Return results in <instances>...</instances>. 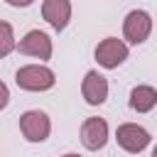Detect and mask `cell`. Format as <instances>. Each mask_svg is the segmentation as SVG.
I'll return each mask as SVG.
<instances>
[{
  "instance_id": "obj_4",
  "label": "cell",
  "mask_w": 157,
  "mask_h": 157,
  "mask_svg": "<svg viewBox=\"0 0 157 157\" xmlns=\"http://www.w3.org/2000/svg\"><path fill=\"white\" fill-rule=\"evenodd\" d=\"M125 59H128V47L115 37H108L96 47V61L103 69H118Z\"/></svg>"
},
{
  "instance_id": "obj_14",
  "label": "cell",
  "mask_w": 157,
  "mask_h": 157,
  "mask_svg": "<svg viewBox=\"0 0 157 157\" xmlns=\"http://www.w3.org/2000/svg\"><path fill=\"white\" fill-rule=\"evenodd\" d=\"M64 157H81V155H74V152H69V155H64Z\"/></svg>"
},
{
  "instance_id": "obj_8",
  "label": "cell",
  "mask_w": 157,
  "mask_h": 157,
  "mask_svg": "<svg viewBox=\"0 0 157 157\" xmlns=\"http://www.w3.org/2000/svg\"><path fill=\"white\" fill-rule=\"evenodd\" d=\"M81 93H83L88 105H101L108 98V81H105V76H101L98 71H88L83 76Z\"/></svg>"
},
{
  "instance_id": "obj_12",
  "label": "cell",
  "mask_w": 157,
  "mask_h": 157,
  "mask_svg": "<svg viewBox=\"0 0 157 157\" xmlns=\"http://www.w3.org/2000/svg\"><path fill=\"white\" fill-rule=\"evenodd\" d=\"M7 103H10V91H7V86L0 81V110H2Z\"/></svg>"
},
{
  "instance_id": "obj_6",
  "label": "cell",
  "mask_w": 157,
  "mask_h": 157,
  "mask_svg": "<svg viewBox=\"0 0 157 157\" xmlns=\"http://www.w3.org/2000/svg\"><path fill=\"white\" fill-rule=\"evenodd\" d=\"M81 142L86 150H101L108 142V123L103 118H86L81 125Z\"/></svg>"
},
{
  "instance_id": "obj_1",
  "label": "cell",
  "mask_w": 157,
  "mask_h": 157,
  "mask_svg": "<svg viewBox=\"0 0 157 157\" xmlns=\"http://www.w3.org/2000/svg\"><path fill=\"white\" fill-rule=\"evenodd\" d=\"M15 81L20 88L25 91H47L56 83L54 78V71L47 69V66H39V64H29V66H22L17 74H15Z\"/></svg>"
},
{
  "instance_id": "obj_11",
  "label": "cell",
  "mask_w": 157,
  "mask_h": 157,
  "mask_svg": "<svg viewBox=\"0 0 157 157\" xmlns=\"http://www.w3.org/2000/svg\"><path fill=\"white\" fill-rule=\"evenodd\" d=\"M15 34H12V27L7 22H0V59L7 56L12 49H15Z\"/></svg>"
},
{
  "instance_id": "obj_2",
  "label": "cell",
  "mask_w": 157,
  "mask_h": 157,
  "mask_svg": "<svg viewBox=\"0 0 157 157\" xmlns=\"http://www.w3.org/2000/svg\"><path fill=\"white\" fill-rule=\"evenodd\" d=\"M152 32V17L145 10H130L123 22V34L130 44H142Z\"/></svg>"
},
{
  "instance_id": "obj_13",
  "label": "cell",
  "mask_w": 157,
  "mask_h": 157,
  "mask_svg": "<svg viewBox=\"0 0 157 157\" xmlns=\"http://www.w3.org/2000/svg\"><path fill=\"white\" fill-rule=\"evenodd\" d=\"M7 5H12V7H27V5H32L34 0H5Z\"/></svg>"
},
{
  "instance_id": "obj_10",
  "label": "cell",
  "mask_w": 157,
  "mask_h": 157,
  "mask_svg": "<svg viewBox=\"0 0 157 157\" xmlns=\"http://www.w3.org/2000/svg\"><path fill=\"white\" fill-rule=\"evenodd\" d=\"M157 103V91L152 86H135L130 91V108L137 113H147L152 110Z\"/></svg>"
},
{
  "instance_id": "obj_15",
  "label": "cell",
  "mask_w": 157,
  "mask_h": 157,
  "mask_svg": "<svg viewBox=\"0 0 157 157\" xmlns=\"http://www.w3.org/2000/svg\"><path fill=\"white\" fill-rule=\"evenodd\" d=\"M152 157H157V147H155V150H152Z\"/></svg>"
},
{
  "instance_id": "obj_3",
  "label": "cell",
  "mask_w": 157,
  "mask_h": 157,
  "mask_svg": "<svg viewBox=\"0 0 157 157\" xmlns=\"http://www.w3.org/2000/svg\"><path fill=\"white\" fill-rule=\"evenodd\" d=\"M20 130H22V135L29 142H42V140L49 137L52 123H49L47 113H42V110H27V113L20 115Z\"/></svg>"
},
{
  "instance_id": "obj_5",
  "label": "cell",
  "mask_w": 157,
  "mask_h": 157,
  "mask_svg": "<svg viewBox=\"0 0 157 157\" xmlns=\"http://www.w3.org/2000/svg\"><path fill=\"white\" fill-rule=\"evenodd\" d=\"M115 137H118V145L123 150H128V152H140V150H145L150 145V132L145 128L135 125V123H123L118 128Z\"/></svg>"
},
{
  "instance_id": "obj_7",
  "label": "cell",
  "mask_w": 157,
  "mask_h": 157,
  "mask_svg": "<svg viewBox=\"0 0 157 157\" xmlns=\"http://www.w3.org/2000/svg\"><path fill=\"white\" fill-rule=\"evenodd\" d=\"M17 49H20L22 54H27V56L49 59V56H52V39H49L44 32H39V29H32V32H27V34L20 39Z\"/></svg>"
},
{
  "instance_id": "obj_9",
  "label": "cell",
  "mask_w": 157,
  "mask_h": 157,
  "mask_svg": "<svg viewBox=\"0 0 157 157\" xmlns=\"http://www.w3.org/2000/svg\"><path fill=\"white\" fill-rule=\"evenodd\" d=\"M42 15H44V20L59 32V29H64V27L69 25V20H71V2H69V0H44Z\"/></svg>"
}]
</instances>
